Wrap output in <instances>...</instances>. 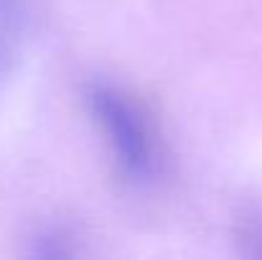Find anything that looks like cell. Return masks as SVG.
Wrapping results in <instances>:
<instances>
[{"instance_id": "7a4b0ae2", "label": "cell", "mask_w": 262, "mask_h": 260, "mask_svg": "<svg viewBox=\"0 0 262 260\" xmlns=\"http://www.w3.org/2000/svg\"><path fill=\"white\" fill-rule=\"evenodd\" d=\"M33 31L31 0H0V85L18 69Z\"/></svg>"}, {"instance_id": "6da1fadb", "label": "cell", "mask_w": 262, "mask_h": 260, "mask_svg": "<svg viewBox=\"0 0 262 260\" xmlns=\"http://www.w3.org/2000/svg\"><path fill=\"white\" fill-rule=\"evenodd\" d=\"M84 102L120 181L133 189L153 186L166 169V146L150 107L115 82H92Z\"/></svg>"}]
</instances>
